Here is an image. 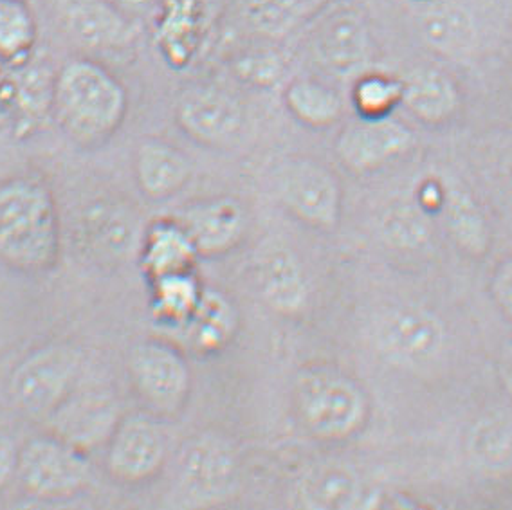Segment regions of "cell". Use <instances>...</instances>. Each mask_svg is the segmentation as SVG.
Here are the masks:
<instances>
[{
    "instance_id": "d4e9b609",
    "label": "cell",
    "mask_w": 512,
    "mask_h": 510,
    "mask_svg": "<svg viewBox=\"0 0 512 510\" xmlns=\"http://www.w3.org/2000/svg\"><path fill=\"white\" fill-rule=\"evenodd\" d=\"M148 287L152 318L159 325L179 332L193 318L204 294V287L195 271L161 276L148 282Z\"/></svg>"
},
{
    "instance_id": "e0dca14e",
    "label": "cell",
    "mask_w": 512,
    "mask_h": 510,
    "mask_svg": "<svg viewBox=\"0 0 512 510\" xmlns=\"http://www.w3.org/2000/svg\"><path fill=\"white\" fill-rule=\"evenodd\" d=\"M235 476V455L217 438H192L179 455V480L193 498L215 500L228 494Z\"/></svg>"
},
{
    "instance_id": "7a4b0ae2",
    "label": "cell",
    "mask_w": 512,
    "mask_h": 510,
    "mask_svg": "<svg viewBox=\"0 0 512 510\" xmlns=\"http://www.w3.org/2000/svg\"><path fill=\"white\" fill-rule=\"evenodd\" d=\"M127 114L125 85L98 60L73 58L56 71L51 119L76 145L107 143Z\"/></svg>"
},
{
    "instance_id": "9c48e42d",
    "label": "cell",
    "mask_w": 512,
    "mask_h": 510,
    "mask_svg": "<svg viewBox=\"0 0 512 510\" xmlns=\"http://www.w3.org/2000/svg\"><path fill=\"white\" fill-rule=\"evenodd\" d=\"M276 193L285 210L305 226L330 229L341 215V186L327 166L298 157L280 168Z\"/></svg>"
},
{
    "instance_id": "8992f818",
    "label": "cell",
    "mask_w": 512,
    "mask_h": 510,
    "mask_svg": "<svg viewBox=\"0 0 512 510\" xmlns=\"http://www.w3.org/2000/svg\"><path fill=\"white\" fill-rule=\"evenodd\" d=\"M128 381L148 413L175 417L192 393V368L183 350L166 339L148 337L128 350Z\"/></svg>"
},
{
    "instance_id": "5bb4252c",
    "label": "cell",
    "mask_w": 512,
    "mask_h": 510,
    "mask_svg": "<svg viewBox=\"0 0 512 510\" xmlns=\"http://www.w3.org/2000/svg\"><path fill=\"white\" fill-rule=\"evenodd\" d=\"M377 343L397 365L422 366L439 356L444 330L428 310L403 307L386 312L377 325Z\"/></svg>"
},
{
    "instance_id": "8fae6325",
    "label": "cell",
    "mask_w": 512,
    "mask_h": 510,
    "mask_svg": "<svg viewBox=\"0 0 512 510\" xmlns=\"http://www.w3.org/2000/svg\"><path fill=\"white\" fill-rule=\"evenodd\" d=\"M123 413L112 393L103 388H76L46 420V431L91 455L107 446Z\"/></svg>"
},
{
    "instance_id": "6da1fadb",
    "label": "cell",
    "mask_w": 512,
    "mask_h": 510,
    "mask_svg": "<svg viewBox=\"0 0 512 510\" xmlns=\"http://www.w3.org/2000/svg\"><path fill=\"white\" fill-rule=\"evenodd\" d=\"M62 255V222L55 192L42 175L0 181V265L15 273L46 274Z\"/></svg>"
},
{
    "instance_id": "5b68a950",
    "label": "cell",
    "mask_w": 512,
    "mask_h": 510,
    "mask_svg": "<svg viewBox=\"0 0 512 510\" xmlns=\"http://www.w3.org/2000/svg\"><path fill=\"white\" fill-rule=\"evenodd\" d=\"M17 483L20 491L40 501L78 498L92 483L89 453L46 431L20 446Z\"/></svg>"
},
{
    "instance_id": "1f68e13d",
    "label": "cell",
    "mask_w": 512,
    "mask_h": 510,
    "mask_svg": "<svg viewBox=\"0 0 512 510\" xmlns=\"http://www.w3.org/2000/svg\"><path fill=\"white\" fill-rule=\"evenodd\" d=\"M303 0H240L244 19L264 35L291 28L302 11Z\"/></svg>"
},
{
    "instance_id": "9a60e30c",
    "label": "cell",
    "mask_w": 512,
    "mask_h": 510,
    "mask_svg": "<svg viewBox=\"0 0 512 510\" xmlns=\"http://www.w3.org/2000/svg\"><path fill=\"white\" fill-rule=\"evenodd\" d=\"M174 217L192 237L199 255L208 258L231 253L246 237V210L233 197L193 202Z\"/></svg>"
},
{
    "instance_id": "277c9868",
    "label": "cell",
    "mask_w": 512,
    "mask_h": 510,
    "mask_svg": "<svg viewBox=\"0 0 512 510\" xmlns=\"http://www.w3.org/2000/svg\"><path fill=\"white\" fill-rule=\"evenodd\" d=\"M80 374V350L65 343L35 348L11 372V402L29 419L44 422L80 386Z\"/></svg>"
},
{
    "instance_id": "2e32d148",
    "label": "cell",
    "mask_w": 512,
    "mask_h": 510,
    "mask_svg": "<svg viewBox=\"0 0 512 510\" xmlns=\"http://www.w3.org/2000/svg\"><path fill=\"white\" fill-rule=\"evenodd\" d=\"M256 289L267 307L282 316H300L311 300V283L289 247L271 246L256 260Z\"/></svg>"
},
{
    "instance_id": "7402d4cb",
    "label": "cell",
    "mask_w": 512,
    "mask_h": 510,
    "mask_svg": "<svg viewBox=\"0 0 512 510\" xmlns=\"http://www.w3.org/2000/svg\"><path fill=\"white\" fill-rule=\"evenodd\" d=\"M457 83L435 67H421L401 80V105L424 123L437 125L455 114Z\"/></svg>"
},
{
    "instance_id": "ac0fdd59",
    "label": "cell",
    "mask_w": 512,
    "mask_h": 510,
    "mask_svg": "<svg viewBox=\"0 0 512 510\" xmlns=\"http://www.w3.org/2000/svg\"><path fill=\"white\" fill-rule=\"evenodd\" d=\"M143 229L132 210L119 202H92L80 220L83 244L92 255L107 260L138 255Z\"/></svg>"
},
{
    "instance_id": "484cf974",
    "label": "cell",
    "mask_w": 512,
    "mask_h": 510,
    "mask_svg": "<svg viewBox=\"0 0 512 510\" xmlns=\"http://www.w3.org/2000/svg\"><path fill=\"white\" fill-rule=\"evenodd\" d=\"M285 109L305 127L327 128L343 116V100L339 92L311 76L294 78L285 85Z\"/></svg>"
},
{
    "instance_id": "7c38bea8",
    "label": "cell",
    "mask_w": 512,
    "mask_h": 510,
    "mask_svg": "<svg viewBox=\"0 0 512 510\" xmlns=\"http://www.w3.org/2000/svg\"><path fill=\"white\" fill-rule=\"evenodd\" d=\"M415 137L410 128L390 116H357L339 132L336 154L348 170L365 174L383 168L412 150Z\"/></svg>"
},
{
    "instance_id": "d6986e66",
    "label": "cell",
    "mask_w": 512,
    "mask_h": 510,
    "mask_svg": "<svg viewBox=\"0 0 512 510\" xmlns=\"http://www.w3.org/2000/svg\"><path fill=\"white\" fill-rule=\"evenodd\" d=\"M138 258L145 278L152 282L168 274L195 271L201 255L183 224L172 215L145 226Z\"/></svg>"
},
{
    "instance_id": "d6a6232c",
    "label": "cell",
    "mask_w": 512,
    "mask_h": 510,
    "mask_svg": "<svg viewBox=\"0 0 512 510\" xmlns=\"http://www.w3.org/2000/svg\"><path fill=\"white\" fill-rule=\"evenodd\" d=\"M440 210L446 213L449 229L467 247H475L484 238V220L473 201L457 188H444V201Z\"/></svg>"
},
{
    "instance_id": "44dd1931",
    "label": "cell",
    "mask_w": 512,
    "mask_h": 510,
    "mask_svg": "<svg viewBox=\"0 0 512 510\" xmlns=\"http://www.w3.org/2000/svg\"><path fill=\"white\" fill-rule=\"evenodd\" d=\"M134 177L148 201L165 202L183 192L192 179V163L177 146L161 139L139 143L134 154Z\"/></svg>"
},
{
    "instance_id": "4316f807",
    "label": "cell",
    "mask_w": 512,
    "mask_h": 510,
    "mask_svg": "<svg viewBox=\"0 0 512 510\" xmlns=\"http://www.w3.org/2000/svg\"><path fill=\"white\" fill-rule=\"evenodd\" d=\"M298 505L305 509L338 510L363 507V492L356 476L345 467H318L298 485Z\"/></svg>"
},
{
    "instance_id": "f1b7e54d",
    "label": "cell",
    "mask_w": 512,
    "mask_h": 510,
    "mask_svg": "<svg viewBox=\"0 0 512 510\" xmlns=\"http://www.w3.org/2000/svg\"><path fill=\"white\" fill-rule=\"evenodd\" d=\"M469 449L485 469L507 471L512 467V420L503 415L480 420L471 431Z\"/></svg>"
},
{
    "instance_id": "d590c367",
    "label": "cell",
    "mask_w": 512,
    "mask_h": 510,
    "mask_svg": "<svg viewBox=\"0 0 512 510\" xmlns=\"http://www.w3.org/2000/svg\"><path fill=\"white\" fill-rule=\"evenodd\" d=\"M496 296L502 303L503 309L507 310L512 316V262L505 265L498 278H496Z\"/></svg>"
},
{
    "instance_id": "30bf717a",
    "label": "cell",
    "mask_w": 512,
    "mask_h": 510,
    "mask_svg": "<svg viewBox=\"0 0 512 510\" xmlns=\"http://www.w3.org/2000/svg\"><path fill=\"white\" fill-rule=\"evenodd\" d=\"M175 123L195 143L210 148L235 145L244 127L242 103L219 85H192L175 101Z\"/></svg>"
},
{
    "instance_id": "f546056e",
    "label": "cell",
    "mask_w": 512,
    "mask_h": 510,
    "mask_svg": "<svg viewBox=\"0 0 512 510\" xmlns=\"http://www.w3.org/2000/svg\"><path fill=\"white\" fill-rule=\"evenodd\" d=\"M352 101L359 116H390L392 110L401 105V80L388 74L366 71L354 80Z\"/></svg>"
},
{
    "instance_id": "ba28073f",
    "label": "cell",
    "mask_w": 512,
    "mask_h": 510,
    "mask_svg": "<svg viewBox=\"0 0 512 510\" xmlns=\"http://www.w3.org/2000/svg\"><path fill=\"white\" fill-rule=\"evenodd\" d=\"M105 449V469L123 485H141L165 469L170 444L161 420L152 413H123Z\"/></svg>"
},
{
    "instance_id": "8d00e7d4",
    "label": "cell",
    "mask_w": 512,
    "mask_h": 510,
    "mask_svg": "<svg viewBox=\"0 0 512 510\" xmlns=\"http://www.w3.org/2000/svg\"><path fill=\"white\" fill-rule=\"evenodd\" d=\"M112 2L130 15V13H138V11L147 10L156 0H112Z\"/></svg>"
},
{
    "instance_id": "e575fe53",
    "label": "cell",
    "mask_w": 512,
    "mask_h": 510,
    "mask_svg": "<svg viewBox=\"0 0 512 510\" xmlns=\"http://www.w3.org/2000/svg\"><path fill=\"white\" fill-rule=\"evenodd\" d=\"M20 446L17 440L0 431V494L17 482L19 471Z\"/></svg>"
},
{
    "instance_id": "4fadbf2b",
    "label": "cell",
    "mask_w": 512,
    "mask_h": 510,
    "mask_svg": "<svg viewBox=\"0 0 512 510\" xmlns=\"http://www.w3.org/2000/svg\"><path fill=\"white\" fill-rule=\"evenodd\" d=\"M58 17L69 38L89 51H123L138 38L132 17L112 0H60Z\"/></svg>"
},
{
    "instance_id": "603a6c76",
    "label": "cell",
    "mask_w": 512,
    "mask_h": 510,
    "mask_svg": "<svg viewBox=\"0 0 512 510\" xmlns=\"http://www.w3.org/2000/svg\"><path fill=\"white\" fill-rule=\"evenodd\" d=\"M424 44L446 58H466L476 46L475 20L457 4H431L419 17Z\"/></svg>"
},
{
    "instance_id": "cb8c5ba5",
    "label": "cell",
    "mask_w": 512,
    "mask_h": 510,
    "mask_svg": "<svg viewBox=\"0 0 512 510\" xmlns=\"http://www.w3.org/2000/svg\"><path fill=\"white\" fill-rule=\"evenodd\" d=\"M238 314L222 292L204 289L193 318L181 330L197 354H215L237 334Z\"/></svg>"
},
{
    "instance_id": "4dcf8cb0",
    "label": "cell",
    "mask_w": 512,
    "mask_h": 510,
    "mask_svg": "<svg viewBox=\"0 0 512 510\" xmlns=\"http://www.w3.org/2000/svg\"><path fill=\"white\" fill-rule=\"evenodd\" d=\"M383 233L394 246L419 247L430 237V224L421 204H395L384 213Z\"/></svg>"
},
{
    "instance_id": "836d02e7",
    "label": "cell",
    "mask_w": 512,
    "mask_h": 510,
    "mask_svg": "<svg viewBox=\"0 0 512 510\" xmlns=\"http://www.w3.org/2000/svg\"><path fill=\"white\" fill-rule=\"evenodd\" d=\"M240 82L249 83L253 87L269 89L282 80L284 62L273 51H256L238 60L235 71Z\"/></svg>"
},
{
    "instance_id": "52a82bcc",
    "label": "cell",
    "mask_w": 512,
    "mask_h": 510,
    "mask_svg": "<svg viewBox=\"0 0 512 510\" xmlns=\"http://www.w3.org/2000/svg\"><path fill=\"white\" fill-rule=\"evenodd\" d=\"M309 42L316 64L336 80H356L374 62L372 29L365 13L352 4H339L323 13Z\"/></svg>"
},
{
    "instance_id": "3957f363",
    "label": "cell",
    "mask_w": 512,
    "mask_h": 510,
    "mask_svg": "<svg viewBox=\"0 0 512 510\" xmlns=\"http://www.w3.org/2000/svg\"><path fill=\"white\" fill-rule=\"evenodd\" d=\"M291 399L300 428L323 442H339L356 435L368 415L363 390L330 366L302 368L294 377Z\"/></svg>"
},
{
    "instance_id": "ffe728a7",
    "label": "cell",
    "mask_w": 512,
    "mask_h": 510,
    "mask_svg": "<svg viewBox=\"0 0 512 510\" xmlns=\"http://www.w3.org/2000/svg\"><path fill=\"white\" fill-rule=\"evenodd\" d=\"M15 74L0 82V107L15 119V125L35 132L46 119H51V98L55 73L46 65L28 64L13 67Z\"/></svg>"
},
{
    "instance_id": "83f0119b",
    "label": "cell",
    "mask_w": 512,
    "mask_h": 510,
    "mask_svg": "<svg viewBox=\"0 0 512 510\" xmlns=\"http://www.w3.org/2000/svg\"><path fill=\"white\" fill-rule=\"evenodd\" d=\"M38 24L29 0H0V62L28 64L37 46Z\"/></svg>"
}]
</instances>
